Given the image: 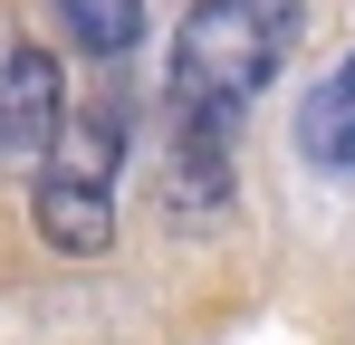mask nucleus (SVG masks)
<instances>
[{
	"label": "nucleus",
	"instance_id": "nucleus-1",
	"mask_svg": "<svg viewBox=\"0 0 355 345\" xmlns=\"http://www.w3.org/2000/svg\"><path fill=\"white\" fill-rule=\"evenodd\" d=\"M297 39H307V0H192V19L173 29L182 125H221L231 134L240 106L297 57Z\"/></svg>",
	"mask_w": 355,
	"mask_h": 345
},
{
	"label": "nucleus",
	"instance_id": "nucleus-2",
	"mask_svg": "<svg viewBox=\"0 0 355 345\" xmlns=\"http://www.w3.org/2000/svg\"><path fill=\"white\" fill-rule=\"evenodd\" d=\"M116 163H125V96L96 87L87 106H67L49 163L29 172V221L58 259H96L116 240Z\"/></svg>",
	"mask_w": 355,
	"mask_h": 345
},
{
	"label": "nucleus",
	"instance_id": "nucleus-3",
	"mask_svg": "<svg viewBox=\"0 0 355 345\" xmlns=\"http://www.w3.org/2000/svg\"><path fill=\"white\" fill-rule=\"evenodd\" d=\"M58 125H67V67L39 39H10L0 48V172H39Z\"/></svg>",
	"mask_w": 355,
	"mask_h": 345
},
{
	"label": "nucleus",
	"instance_id": "nucleus-4",
	"mask_svg": "<svg viewBox=\"0 0 355 345\" xmlns=\"http://www.w3.org/2000/svg\"><path fill=\"white\" fill-rule=\"evenodd\" d=\"M297 154L317 172H355V48L297 96Z\"/></svg>",
	"mask_w": 355,
	"mask_h": 345
},
{
	"label": "nucleus",
	"instance_id": "nucleus-5",
	"mask_svg": "<svg viewBox=\"0 0 355 345\" xmlns=\"http://www.w3.org/2000/svg\"><path fill=\"white\" fill-rule=\"evenodd\" d=\"M49 10H58L67 48H77V57H106V67L144 39V0H49Z\"/></svg>",
	"mask_w": 355,
	"mask_h": 345
}]
</instances>
